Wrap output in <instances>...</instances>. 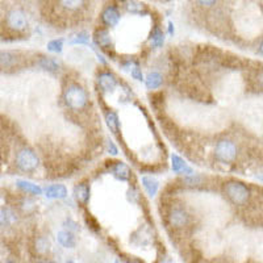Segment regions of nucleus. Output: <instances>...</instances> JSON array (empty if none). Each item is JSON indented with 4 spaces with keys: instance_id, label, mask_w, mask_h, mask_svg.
<instances>
[{
    "instance_id": "nucleus-30",
    "label": "nucleus",
    "mask_w": 263,
    "mask_h": 263,
    "mask_svg": "<svg viewBox=\"0 0 263 263\" xmlns=\"http://www.w3.org/2000/svg\"><path fill=\"white\" fill-rule=\"evenodd\" d=\"M129 72H130L132 78L135 79V81L142 82L145 79V77H144V74H142V70H141L140 65H136L135 67H132V69L129 70Z\"/></svg>"
},
{
    "instance_id": "nucleus-31",
    "label": "nucleus",
    "mask_w": 263,
    "mask_h": 263,
    "mask_svg": "<svg viewBox=\"0 0 263 263\" xmlns=\"http://www.w3.org/2000/svg\"><path fill=\"white\" fill-rule=\"evenodd\" d=\"M63 227H65L66 230H69V232H72V233H75V232H78L79 230V225L78 222L74 221L72 218H66V221L63 222Z\"/></svg>"
},
{
    "instance_id": "nucleus-34",
    "label": "nucleus",
    "mask_w": 263,
    "mask_h": 263,
    "mask_svg": "<svg viewBox=\"0 0 263 263\" xmlns=\"http://www.w3.org/2000/svg\"><path fill=\"white\" fill-rule=\"evenodd\" d=\"M107 147H108V152H109V154H114V156H116L117 153H119V150H117L116 145L114 144V141H108V142H107Z\"/></svg>"
},
{
    "instance_id": "nucleus-14",
    "label": "nucleus",
    "mask_w": 263,
    "mask_h": 263,
    "mask_svg": "<svg viewBox=\"0 0 263 263\" xmlns=\"http://www.w3.org/2000/svg\"><path fill=\"white\" fill-rule=\"evenodd\" d=\"M67 189L63 184H49L44 189V195L50 200H63L67 197Z\"/></svg>"
},
{
    "instance_id": "nucleus-10",
    "label": "nucleus",
    "mask_w": 263,
    "mask_h": 263,
    "mask_svg": "<svg viewBox=\"0 0 263 263\" xmlns=\"http://www.w3.org/2000/svg\"><path fill=\"white\" fill-rule=\"evenodd\" d=\"M109 171L112 173L116 179L121 180V182H129L132 179V171L126 163L121 161L111 162L109 164Z\"/></svg>"
},
{
    "instance_id": "nucleus-4",
    "label": "nucleus",
    "mask_w": 263,
    "mask_h": 263,
    "mask_svg": "<svg viewBox=\"0 0 263 263\" xmlns=\"http://www.w3.org/2000/svg\"><path fill=\"white\" fill-rule=\"evenodd\" d=\"M241 153L238 142L232 137H220L213 146V158L218 164H234Z\"/></svg>"
},
{
    "instance_id": "nucleus-35",
    "label": "nucleus",
    "mask_w": 263,
    "mask_h": 263,
    "mask_svg": "<svg viewBox=\"0 0 263 263\" xmlns=\"http://www.w3.org/2000/svg\"><path fill=\"white\" fill-rule=\"evenodd\" d=\"M211 263H229V262H228V260H225V259H215V260H212Z\"/></svg>"
},
{
    "instance_id": "nucleus-8",
    "label": "nucleus",
    "mask_w": 263,
    "mask_h": 263,
    "mask_svg": "<svg viewBox=\"0 0 263 263\" xmlns=\"http://www.w3.org/2000/svg\"><path fill=\"white\" fill-rule=\"evenodd\" d=\"M96 82H98L99 88L105 93L114 92L117 86H119V79H117L116 75L112 71H108V70L99 71L98 77H96Z\"/></svg>"
},
{
    "instance_id": "nucleus-32",
    "label": "nucleus",
    "mask_w": 263,
    "mask_h": 263,
    "mask_svg": "<svg viewBox=\"0 0 263 263\" xmlns=\"http://www.w3.org/2000/svg\"><path fill=\"white\" fill-rule=\"evenodd\" d=\"M84 220H86L88 228H91V230H93V232H100V225L98 224V221H96L92 216L86 215V216H84Z\"/></svg>"
},
{
    "instance_id": "nucleus-6",
    "label": "nucleus",
    "mask_w": 263,
    "mask_h": 263,
    "mask_svg": "<svg viewBox=\"0 0 263 263\" xmlns=\"http://www.w3.org/2000/svg\"><path fill=\"white\" fill-rule=\"evenodd\" d=\"M4 28L7 32L16 36V34H23L29 28V21L27 15L21 9H11L8 11L4 17Z\"/></svg>"
},
{
    "instance_id": "nucleus-20",
    "label": "nucleus",
    "mask_w": 263,
    "mask_h": 263,
    "mask_svg": "<svg viewBox=\"0 0 263 263\" xmlns=\"http://www.w3.org/2000/svg\"><path fill=\"white\" fill-rule=\"evenodd\" d=\"M57 241L62 248L66 249H74L77 246V238H75V234L69 230H60L57 233Z\"/></svg>"
},
{
    "instance_id": "nucleus-37",
    "label": "nucleus",
    "mask_w": 263,
    "mask_h": 263,
    "mask_svg": "<svg viewBox=\"0 0 263 263\" xmlns=\"http://www.w3.org/2000/svg\"><path fill=\"white\" fill-rule=\"evenodd\" d=\"M66 263H74V262H72V260H69V262H66Z\"/></svg>"
},
{
    "instance_id": "nucleus-38",
    "label": "nucleus",
    "mask_w": 263,
    "mask_h": 263,
    "mask_svg": "<svg viewBox=\"0 0 263 263\" xmlns=\"http://www.w3.org/2000/svg\"><path fill=\"white\" fill-rule=\"evenodd\" d=\"M48 263H55V262H48Z\"/></svg>"
},
{
    "instance_id": "nucleus-1",
    "label": "nucleus",
    "mask_w": 263,
    "mask_h": 263,
    "mask_svg": "<svg viewBox=\"0 0 263 263\" xmlns=\"http://www.w3.org/2000/svg\"><path fill=\"white\" fill-rule=\"evenodd\" d=\"M62 100L66 108L74 114L86 112L91 104L90 93L83 84L78 82H69L63 87Z\"/></svg>"
},
{
    "instance_id": "nucleus-15",
    "label": "nucleus",
    "mask_w": 263,
    "mask_h": 263,
    "mask_svg": "<svg viewBox=\"0 0 263 263\" xmlns=\"http://www.w3.org/2000/svg\"><path fill=\"white\" fill-rule=\"evenodd\" d=\"M33 249H34V253L37 255H40V257H46L51 250L50 239L45 234H39V236L34 237Z\"/></svg>"
},
{
    "instance_id": "nucleus-27",
    "label": "nucleus",
    "mask_w": 263,
    "mask_h": 263,
    "mask_svg": "<svg viewBox=\"0 0 263 263\" xmlns=\"http://www.w3.org/2000/svg\"><path fill=\"white\" fill-rule=\"evenodd\" d=\"M124 6L132 13H142L145 11V4L140 3L138 0H126Z\"/></svg>"
},
{
    "instance_id": "nucleus-21",
    "label": "nucleus",
    "mask_w": 263,
    "mask_h": 263,
    "mask_svg": "<svg viewBox=\"0 0 263 263\" xmlns=\"http://www.w3.org/2000/svg\"><path fill=\"white\" fill-rule=\"evenodd\" d=\"M16 206L18 208L21 213L27 216H32L37 211V204L27 196H21L18 200H16Z\"/></svg>"
},
{
    "instance_id": "nucleus-9",
    "label": "nucleus",
    "mask_w": 263,
    "mask_h": 263,
    "mask_svg": "<svg viewBox=\"0 0 263 263\" xmlns=\"http://www.w3.org/2000/svg\"><path fill=\"white\" fill-rule=\"evenodd\" d=\"M120 17H121V15H120V11L116 6L105 7L104 11L102 12V16H100L103 27L107 28V29L116 27L119 24Z\"/></svg>"
},
{
    "instance_id": "nucleus-7",
    "label": "nucleus",
    "mask_w": 263,
    "mask_h": 263,
    "mask_svg": "<svg viewBox=\"0 0 263 263\" xmlns=\"http://www.w3.org/2000/svg\"><path fill=\"white\" fill-rule=\"evenodd\" d=\"M28 58H25L18 51L2 50L0 51V71H16L24 66Z\"/></svg>"
},
{
    "instance_id": "nucleus-18",
    "label": "nucleus",
    "mask_w": 263,
    "mask_h": 263,
    "mask_svg": "<svg viewBox=\"0 0 263 263\" xmlns=\"http://www.w3.org/2000/svg\"><path fill=\"white\" fill-rule=\"evenodd\" d=\"M17 213L12 208H3V210H0V227L11 228L17 222Z\"/></svg>"
},
{
    "instance_id": "nucleus-29",
    "label": "nucleus",
    "mask_w": 263,
    "mask_h": 263,
    "mask_svg": "<svg viewBox=\"0 0 263 263\" xmlns=\"http://www.w3.org/2000/svg\"><path fill=\"white\" fill-rule=\"evenodd\" d=\"M48 50L51 51V53H55V54H60L62 53L63 50V41L62 40H51V41L48 42Z\"/></svg>"
},
{
    "instance_id": "nucleus-23",
    "label": "nucleus",
    "mask_w": 263,
    "mask_h": 263,
    "mask_svg": "<svg viewBox=\"0 0 263 263\" xmlns=\"http://www.w3.org/2000/svg\"><path fill=\"white\" fill-rule=\"evenodd\" d=\"M104 119H105V124H107V126L109 128V130H111L115 136H119V132H120L119 115H117L114 109H108V111H104Z\"/></svg>"
},
{
    "instance_id": "nucleus-36",
    "label": "nucleus",
    "mask_w": 263,
    "mask_h": 263,
    "mask_svg": "<svg viewBox=\"0 0 263 263\" xmlns=\"http://www.w3.org/2000/svg\"><path fill=\"white\" fill-rule=\"evenodd\" d=\"M6 263H16V262H12V260H7Z\"/></svg>"
},
{
    "instance_id": "nucleus-26",
    "label": "nucleus",
    "mask_w": 263,
    "mask_h": 263,
    "mask_svg": "<svg viewBox=\"0 0 263 263\" xmlns=\"http://www.w3.org/2000/svg\"><path fill=\"white\" fill-rule=\"evenodd\" d=\"M150 45H152V48H162L164 44V33L163 30L161 29V27H158L157 25L156 28H154V30L152 32V34H150Z\"/></svg>"
},
{
    "instance_id": "nucleus-22",
    "label": "nucleus",
    "mask_w": 263,
    "mask_h": 263,
    "mask_svg": "<svg viewBox=\"0 0 263 263\" xmlns=\"http://www.w3.org/2000/svg\"><path fill=\"white\" fill-rule=\"evenodd\" d=\"M87 0H58V6L66 12L77 13L86 7Z\"/></svg>"
},
{
    "instance_id": "nucleus-11",
    "label": "nucleus",
    "mask_w": 263,
    "mask_h": 263,
    "mask_svg": "<svg viewBox=\"0 0 263 263\" xmlns=\"http://www.w3.org/2000/svg\"><path fill=\"white\" fill-rule=\"evenodd\" d=\"M93 41H95L96 45L102 49V50L108 48H114V45H112L111 33H109V30L104 27L96 28V30L93 32Z\"/></svg>"
},
{
    "instance_id": "nucleus-16",
    "label": "nucleus",
    "mask_w": 263,
    "mask_h": 263,
    "mask_svg": "<svg viewBox=\"0 0 263 263\" xmlns=\"http://www.w3.org/2000/svg\"><path fill=\"white\" fill-rule=\"evenodd\" d=\"M16 187H17L23 194L29 195V196H40V195L44 194V190H42L39 184L30 182V180H16Z\"/></svg>"
},
{
    "instance_id": "nucleus-19",
    "label": "nucleus",
    "mask_w": 263,
    "mask_h": 263,
    "mask_svg": "<svg viewBox=\"0 0 263 263\" xmlns=\"http://www.w3.org/2000/svg\"><path fill=\"white\" fill-rule=\"evenodd\" d=\"M74 196L75 199L78 200V203H81L82 205H86V204L88 203V200H90L91 196L90 184H87V183H79V184L75 185Z\"/></svg>"
},
{
    "instance_id": "nucleus-13",
    "label": "nucleus",
    "mask_w": 263,
    "mask_h": 263,
    "mask_svg": "<svg viewBox=\"0 0 263 263\" xmlns=\"http://www.w3.org/2000/svg\"><path fill=\"white\" fill-rule=\"evenodd\" d=\"M36 65L44 71L50 72V74H57L61 70V65L55 58L48 57V55H40L36 60Z\"/></svg>"
},
{
    "instance_id": "nucleus-33",
    "label": "nucleus",
    "mask_w": 263,
    "mask_h": 263,
    "mask_svg": "<svg viewBox=\"0 0 263 263\" xmlns=\"http://www.w3.org/2000/svg\"><path fill=\"white\" fill-rule=\"evenodd\" d=\"M195 2L201 8H212V7L216 6L218 0H195Z\"/></svg>"
},
{
    "instance_id": "nucleus-5",
    "label": "nucleus",
    "mask_w": 263,
    "mask_h": 263,
    "mask_svg": "<svg viewBox=\"0 0 263 263\" xmlns=\"http://www.w3.org/2000/svg\"><path fill=\"white\" fill-rule=\"evenodd\" d=\"M41 159L39 153L28 145H23L15 153V166L24 174H34L39 170Z\"/></svg>"
},
{
    "instance_id": "nucleus-25",
    "label": "nucleus",
    "mask_w": 263,
    "mask_h": 263,
    "mask_svg": "<svg viewBox=\"0 0 263 263\" xmlns=\"http://www.w3.org/2000/svg\"><path fill=\"white\" fill-rule=\"evenodd\" d=\"M205 178L201 177V175H197V174H192V175H185L180 180V184L184 185V187H200V185L205 184Z\"/></svg>"
},
{
    "instance_id": "nucleus-24",
    "label": "nucleus",
    "mask_w": 263,
    "mask_h": 263,
    "mask_svg": "<svg viewBox=\"0 0 263 263\" xmlns=\"http://www.w3.org/2000/svg\"><path fill=\"white\" fill-rule=\"evenodd\" d=\"M141 183H142V187L145 189L146 194L150 197H154L158 194L159 190V182L154 177H149V175H144L141 178Z\"/></svg>"
},
{
    "instance_id": "nucleus-12",
    "label": "nucleus",
    "mask_w": 263,
    "mask_h": 263,
    "mask_svg": "<svg viewBox=\"0 0 263 263\" xmlns=\"http://www.w3.org/2000/svg\"><path fill=\"white\" fill-rule=\"evenodd\" d=\"M171 168H173L174 173L178 174V175H182V177L195 174L194 168L182 157L178 156V154H173L171 156Z\"/></svg>"
},
{
    "instance_id": "nucleus-2",
    "label": "nucleus",
    "mask_w": 263,
    "mask_h": 263,
    "mask_svg": "<svg viewBox=\"0 0 263 263\" xmlns=\"http://www.w3.org/2000/svg\"><path fill=\"white\" fill-rule=\"evenodd\" d=\"M163 216L167 227L170 229L175 230V232H182L184 229H189V228H191L192 221H194V216H192L191 211L182 201H171V203H168Z\"/></svg>"
},
{
    "instance_id": "nucleus-28",
    "label": "nucleus",
    "mask_w": 263,
    "mask_h": 263,
    "mask_svg": "<svg viewBox=\"0 0 263 263\" xmlns=\"http://www.w3.org/2000/svg\"><path fill=\"white\" fill-rule=\"evenodd\" d=\"M90 42V36L86 32H79L71 39L70 44L71 45H87Z\"/></svg>"
},
{
    "instance_id": "nucleus-17",
    "label": "nucleus",
    "mask_w": 263,
    "mask_h": 263,
    "mask_svg": "<svg viewBox=\"0 0 263 263\" xmlns=\"http://www.w3.org/2000/svg\"><path fill=\"white\" fill-rule=\"evenodd\" d=\"M144 81L147 87V90L157 91L164 84V77L159 71H156V70H154V71L147 72V75L145 77Z\"/></svg>"
},
{
    "instance_id": "nucleus-3",
    "label": "nucleus",
    "mask_w": 263,
    "mask_h": 263,
    "mask_svg": "<svg viewBox=\"0 0 263 263\" xmlns=\"http://www.w3.org/2000/svg\"><path fill=\"white\" fill-rule=\"evenodd\" d=\"M222 195L236 206H246L251 203L253 192L246 183L237 179H228L221 184Z\"/></svg>"
}]
</instances>
